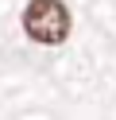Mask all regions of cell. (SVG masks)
Returning <instances> with one entry per match:
<instances>
[{
  "instance_id": "obj_1",
  "label": "cell",
  "mask_w": 116,
  "mask_h": 120,
  "mask_svg": "<svg viewBox=\"0 0 116 120\" xmlns=\"http://www.w3.org/2000/svg\"><path fill=\"white\" fill-rule=\"evenodd\" d=\"M70 27H74V16H70V8L62 0H31L23 8V31L35 43H43V47L66 43Z\"/></svg>"
}]
</instances>
